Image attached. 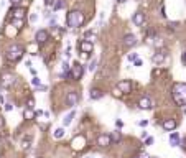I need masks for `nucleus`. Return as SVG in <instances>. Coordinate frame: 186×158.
Wrapping results in <instances>:
<instances>
[{
  "instance_id": "39",
  "label": "nucleus",
  "mask_w": 186,
  "mask_h": 158,
  "mask_svg": "<svg viewBox=\"0 0 186 158\" xmlns=\"http://www.w3.org/2000/svg\"><path fill=\"white\" fill-rule=\"evenodd\" d=\"M133 64H135V66H142V61H140V60H135V61H133Z\"/></svg>"
},
{
  "instance_id": "42",
  "label": "nucleus",
  "mask_w": 186,
  "mask_h": 158,
  "mask_svg": "<svg viewBox=\"0 0 186 158\" xmlns=\"http://www.w3.org/2000/svg\"><path fill=\"white\" fill-rule=\"evenodd\" d=\"M140 158H150V157H148V155H142Z\"/></svg>"
},
{
  "instance_id": "41",
  "label": "nucleus",
  "mask_w": 186,
  "mask_h": 158,
  "mask_svg": "<svg viewBox=\"0 0 186 158\" xmlns=\"http://www.w3.org/2000/svg\"><path fill=\"white\" fill-rule=\"evenodd\" d=\"M181 147H183V148H185V150H186V138H185V140L181 142Z\"/></svg>"
},
{
  "instance_id": "31",
  "label": "nucleus",
  "mask_w": 186,
  "mask_h": 158,
  "mask_svg": "<svg viewBox=\"0 0 186 158\" xmlns=\"http://www.w3.org/2000/svg\"><path fill=\"white\" fill-rule=\"evenodd\" d=\"M138 125H140V127H147V125H148V120H140Z\"/></svg>"
},
{
  "instance_id": "7",
  "label": "nucleus",
  "mask_w": 186,
  "mask_h": 158,
  "mask_svg": "<svg viewBox=\"0 0 186 158\" xmlns=\"http://www.w3.org/2000/svg\"><path fill=\"white\" fill-rule=\"evenodd\" d=\"M78 101H79V94L76 91H71V92H68V96H66V104L69 105V107H74L76 104H78Z\"/></svg>"
},
{
  "instance_id": "32",
  "label": "nucleus",
  "mask_w": 186,
  "mask_h": 158,
  "mask_svg": "<svg viewBox=\"0 0 186 158\" xmlns=\"http://www.w3.org/2000/svg\"><path fill=\"white\" fill-rule=\"evenodd\" d=\"M45 4H46L48 7H51V5H54V0H45Z\"/></svg>"
},
{
  "instance_id": "1",
  "label": "nucleus",
  "mask_w": 186,
  "mask_h": 158,
  "mask_svg": "<svg viewBox=\"0 0 186 158\" xmlns=\"http://www.w3.org/2000/svg\"><path fill=\"white\" fill-rule=\"evenodd\" d=\"M171 97L176 105H186V84L185 82H175L171 86Z\"/></svg>"
},
{
  "instance_id": "17",
  "label": "nucleus",
  "mask_w": 186,
  "mask_h": 158,
  "mask_svg": "<svg viewBox=\"0 0 186 158\" xmlns=\"http://www.w3.org/2000/svg\"><path fill=\"white\" fill-rule=\"evenodd\" d=\"M170 145H171V147H178V145H179V137H178V134H175V132H173V134L170 135Z\"/></svg>"
},
{
  "instance_id": "4",
  "label": "nucleus",
  "mask_w": 186,
  "mask_h": 158,
  "mask_svg": "<svg viewBox=\"0 0 186 158\" xmlns=\"http://www.w3.org/2000/svg\"><path fill=\"white\" fill-rule=\"evenodd\" d=\"M71 147H72V150H82V148L86 147V137L84 135L74 137V140L71 142Z\"/></svg>"
},
{
  "instance_id": "27",
  "label": "nucleus",
  "mask_w": 186,
  "mask_h": 158,
  "mask_svg": "<svg viewBox=\"0 0 186 158\" xmlns=\"http://www.w3.org/2000/svg\"><path fill=\"white\" fill-rule=\"evenodd\" d=\"M135 60H138L137 53H132V54H129V61H135Z\"/></svg>"
},
{
  "instance_id": "5",
  "label": "nucleus",
  "mask_w": 186,
  "mask_h": 158,
  "mask_svg": "<svg viewBox=\"0 0 186 158\" xmlns=\"http://www.w3.org/2000/svg\"><path fill=\"white\" fill-rule=\"evenodd\" d=\"M69 74H71V77L72 79H81L82 77V74H84V68L81 66V64H74V66H72V69L69 71Z\"/></svg>"
},
{
  "instance_id": "14",
  "label": "nucleus",
  "mask_w": 186,
  "mask_h": 158,
  "mask_svg": "<svg viewBox=\"0 0 186 158\" xmlns=\"http://www.w3.org/2000/svg\"><path fill=\"white\" fill-rule=\"evenodd\" d=\"M176 125H178V123H176V120H173V119H166V120L163 122V129L166 130V132H171V130H175Z\"/></svg>"
},
{
  "instance_id": "12",
  "label": "nucleus",
  "mask_w": 186,
  "mask_h": 158,
  "mask_svg": "<svg viewBox=\"0 0 186 158\" xmlns=\"http://www.w3.org/2000/svg\"><path fill=\"white\" fill-rule=\"evenodd\" d=\"M132 21H133V25H135V26H142V25L145 23V13H142V12H137V13L133 15Z\"/></svg>"
},
{
  "instance_id": "40",
  "label": "nucleus",
  "mask_w": 186,
  "mask_h": 158,
  "mask_svg": "<svg viewBox=\"0 0 186 158\" xmlns=\"http://www.w3.org/2000/svg\"><path fill=\"white\" fill-rule=\"evenodd\" d=\"M152 143H153V138L148 137V138H147V145H152Z\"/></svg>"
},
{
  "instance_id": "35",
  "label": "nucleus",
  "mask_w": 186,
  "mask_h": 158,
  "mask_svg": "<svg viewBox=\"0 0 186 158\" xmlns=\"http://www.w3.org/2000/svg\"><path fill=\"white\" fill-rule=\"evenodd\" d=\"M33 105H35V101H33V99H28V107L33 109Z\"/></svg>"
},
{
  "instance_id": "21",
  "label": "nucleus",
  "mask_w": 186,
  "mask_h": 158,
  "mask_svg": "<svg viewBox=\"0 0 186 158\" xmlns=\"http://www.w3.org/2000/svg\"><path fill=\"white\" fill-rule=\"evenodd\" d=\"M163 60H165V54H163V53H155L153 58H152V61H153L155 64H157V63H161Z\"/></svg>"
},
{
  "instance_id": "20",
  "label": "nucleus",
  "mask_w": 186,
  "mask_h": 158,
  "mask_svg": "<svg viewBox=\"0 0 186 158\" xmlns=\"http://www.w3.org/2000/svg\"><path fill=\"white\" fill-rule=\"evenodd\" d=\"M25 13H26V10H25V8H22V7H20V8H15L13 17H15V18H23V17H25Z\"/></svg>"
},
{
  "instance_id": "9",
  "label": "nucleus",
  "mask_w": 186,
  "mask_h": 158,
  "mask_svg": "<svg viewBox=\"0 0 186 158\" xmlns=\"http://www.w3.org/2000/svg\"><path fill=\"white\" fill-rule=\"evenodd\" d=\"M111 143H112L111 135H107V134H100L99 137H97V145H99V147H109Z\"/></svg>"
},
{
  "instance_id": "18",
  "label": "nucleus",
  "mask_w": 186,
  "mask_h": 158,
  "mask_svg": "<svg viewBox=\"0 0 186 158\" xmlns=\"http://www.w3.org/2000/svg\"><path fill=\"white\" fill-rule=\"evenodd\" d=\"M72 119H74V110H72V112H69L68 115H66L64 119H63V125H64V127H68L69 123L72 122Z\"/></svg>"
},
{
  "instance_id": "38",
  "label": "nucleus",
  "mask_w": 186,
  "mask_h": 158,
  "mask_svg": "<svg viewBox=\"0 0 186 158\" xmlns=\"http://www.w3.org/2000/svg\"><path fill=\"white\" fill-rule=\"evenodd\" d=\"M114 96H115V97H119V96H122V92L119 91V89H115V91H114Z\"/></svg>"
},
{
  "instance_id": "8",
  "label": "nucleus",
  "mask_w": 186,
  "mask_h": 158,
  "mask_svg": "<svg viewBox=\"0 0 186 158\" xmlns=\"http://www.w3.org/2000/svg\"><path fill=\"white\" fill-rule=\"evenodd\" d=\"M117 89L122 92V94H129L130 91H132V81H129V79H125V81H120L117 86Z\"/></svg>"
},
{
  "instance_id": "2",
  "label": "nucleus",
  "mask_w": 186,
  "mask_h": 158,
  "mask_svg": "<svg viewBox=\"0 0 186 158\" xmlns=\"http://www.w3.org/2000/svg\"><path fill=\"white\" fill-rule=\"evenodd\" d=\"M66 23H68V26H71V28H78V26H81L82 23H84V13L79 10H72L68 13V17H66Z\"/></svg>"
},
{
  "instance_id": "44",
  "label": "nucleus",
  "mask_w": 186,
  "mask_h": 158,
  "mask_svg": "<svg viewBox=\"0 0 186 158\" xmlns=\"http://www.w3.org/2000/svg\"><path fill=\"white\" fill-rule=\"evenodd\" d=\"M89 158H91V157H89Z\"/></svg>"
},
{
  "instance_id": "23",
  "label": "nucleus",
  "mask_w": 186,
  "mask_h": 158,
  "mask_svg": "<svg viewBox=\"0 0 186 158\" xmlns=\"http://www.w3.org/2000/svg\"><path fill=\"white\" fill-rule=\"evenodd\" d=\"M63 137H64V129L63 127L54 130V138H63Z\"/></svg>"
},
{
  "instance_id": "33",
  "label": "nucleus",
  "mask_w": 186,
  "mask_h": 158,
  "mask_svg": "<svg viewBox=\"0 0 186 158\" xmlns=\"http://www.w3.org/2000/svg\"><path fill=\"white\" fill-rule=\"evenodd\" d=\"M12 109H13V105H12V104H8V102H7V104H5V110H12Z\"/></svg>"
},
{
  "instance_id": "28",
  "label": "nucleus",
  "mask_w": 186,
  "mask_h": 158,
  "mask_svg": "<svg viewBox=\"0 0 186 158\" xmlns=\"http://www.w3.org/2000/svg\"><path fill=\"white\" fill-rule=\"evenodd\" d=\"M178 25H179V23H178V21H173V23H170V25H168V26H170V30H171V28H173V30H175V28H178Z\"/></svg>"
},
{
  "instance_id": "22",
  "label": "nucleus",
  "mask_w": 186,
  "mask_h": 158,
  "mask_svg": "<svg viewBox=\"0 0 186 158\" xmlns=\"http://www.w3.org/2000/svg\"><path fill=\"white\" fill-rule=\"evenodd\" d=\"M64 7V2L63 0H54V5H53V12H58Z\"/></svg>"
},
{
  "instance_id": "30",
  "label": "nucleus",
  "mask_w": 186,
  "mask_h": 158,
  "mask_svg": "<svg viewBox=\"0 0 186 158\" xmlns=\"http://www.w3.org/2000/svg\"><path fill=\"white\" fill-rule=\"evenodd\" d=\"M181 61H183V64L186 66V49L183 51V54H181Z\"/></svg>"
},
{
  "instance_id": "16",
  "label": "nucleus",
  "mask_w": 186,
  "mask_h": 158,
  "mask_svg": "<svg viewBox=\"0 0 186 158\" xmlns=\"http://www.w3.org/2000/svg\"><path fill=\"white\" fill-rule=\"evenodd\" d=\"M89 97H91V101H99V99L104 97V92L100 91V89H91Z\"/></svg>"
},
{
  "instance_id": "11",
  "label": "nucleus",
  "mask_w": 186,
  "mask_h": 158,
  "mask_svg": "<svg viewBox=\"0 0 186 158\" xmlns=\"http://www.w3.org/2000/svg\"><path fill=\"white\" fill-rule=\"evenodd\" d=\"M79 48H81L82 53H91L94 49V45H92V41H89V40H82V41L79 43Z\"/></svg>"
},
{
  "instance_id": "26",
  "label": "nucleus",
  "mask_w": 186,
  "mask_h": 158,
  "mask_svg": "<svg viewBox=\"0 0 186 158\" xmlns=\"http://www.w3.org/2000/svg\"><path fill=\"white\" fill-rule=\"evenodd\" d=\"M36 20H38V15H36V13H31V15H30V21H31V23H35Z\"/></svg>"
},
{
  "instance_id": "10",
  "label": "nucleus",
  "mask_w": 186,
  "mask_h": 158,
  "mask_svg": "<svg viewBox=\"0 0 186 158\" xmlns=\"http://www.w3.org/2000/svg\"><path fill=\"white\" fill-rule=\"evenodd\" d=\"M13 82H15L13 74H4V76H2V79H0V86H4V87H10Z\"/></svg>"
},
{
  "instance_id": "37",
  "label": "nucleus",
  "mask_w": 186,
  "mask_h": 158,
  "mask_svg": "<svg viewBox=\"0 0 186 158\" xmlns=\"http://www.w3.org/2000/svg\"><path fill=\"white\" fill-rule=\"evenodd\" d=\"M20 2H22V0H10V4H12V5H18Z\"/></svg>"
},
{
  "instance_id": "19",
  "label": "nucleus",
  "mask_w": 186,
  "mask_h": 158,
  "mask_svg": "<svg viewBox=\"0 0 186 158\" xmlns=\"http://www.w3.org/2000/svg\"><path fill=\"white\" fill-rule=\"evenodd\" d=\"M23 115H25V119L31 120V119H35V115H36V114L33 112V109H31V107H28V109H25V110H23Z\"/></svg>"
},
{
  "instance_id": "3",
  "label": "nucleus",
  "mask_w": 186,
  "mask_h": 158,
  "mask_svg": "<svg viewBox=\"0 0 186 158\" xmlns=\"http://www.w3.org/2000/svg\"><path fill=\"white\" fill-rule=\"evenodd\" d=\"M23 51H25V49H23L20 45L10 46V48L7 49V60H10V61H18L20 58L23 56Z\"/></svg>"
},
{
  "instance_id": "25",
  "label": "nucleus",
  "mask_w": 186,
  "mask_h": 158,
  "mask_svg": "<svg viewBox=\"0 0 186 158\" xmlns=\"http://www.w3.org/2000/svg\"><path fill=\"white\" fill-rule=\"evenodd\" d=\"M120 138H122L120 132H114V134L111 135V140H112V142H120Z\"/></svg>"
},
{
  "instance_id": "15",
  "label": "nucleus",
  "mask_w": 186,
  "mask_h": 158,
  "mask_svg": "<svg viewBox=\"0 0 186 158\" xmlns=\"http://www.w3.org/2000/svg\"><path fill=\"white\" fill-rule=\"evenodd\" d=\"M138 107L140 109H152L153 107V104H152V99L150 97H142L138 102Z\"/></svg>"
},
{
  "instance_id": "6",
  "label": "nucleus",
  "mask_w": 186,
  "mask_h": 158,
  "mask_svg": "<svg viewBox=\"0 0 186 158\" xmlns=\"http://www.w3.org/2000/svg\"><path fill=\"white\" fill-rule=\"evenodd\" d=\"M35 38H36V43H38V45H43V43H46L48 40H50V33H48L46 30H38Z\"/></svg>"
},
{
  "instance_id": "24",
  "label": "nucleus",
  "mask_w": 186,
  "mask_h": 158,
  "mask_svg": "<svg viewBox=\"0 0 186 158\" xmlns=\"http://www.w3.org/2000/svg\"><path fill=\"white\" fill-rule=\"evenodd\" d=\"M96 68H97V58H94L92 61H91L89 63V66H87V69L91 71V73H92V71H96Z\"/></svg>"
},
{
  "instance_id": "34",
  "label": "nucleus",
  "mask_w": 186,
  "mask_h": 158,
  "mask_svg": "<svg viewBox=\"0 0 186 158\" xmlns=\"http://www.w3.org/2000/svg\"><path fill=\"white\" fill-rule=\"evenodd\" d=\"M15 23H17V28H22V18H18Z\"/></svg>"
},
{
  "instance_id": "36",
  "label": "nucleus",
  "mask_w": 186,
  "mask_h": 158,
  "mask_svg": "<svg viewBox=\"0 0 186 158\" xmlns=\"http://www.w3.org/2000/svg\"><path fill=\"white\" fill-rule=\"evenodd\" d=\"M115 125H117L119 129H120V127H124V122H122V120H117V122H115Z\"/></svg>"
},
{
  "instance_id": "43",
  "label": "nucleus",
  "mask_w": 186,
  "mask_h": 158,
  "mask_svg": "<svg viewBox=\"0 0 186 158\" xmlns=\"http://www.w3.org/2000/svg\"><path fill=\"white\" fill-rule=\"evenodd\" d=\"M119 4H124V2H127V0H117Z\"/></svg>"
},
{
  "instance_id": "29",
  "label": "nucleus",
  "mask_w": 186,
  "mask_h": 158,
  "mask_svg": "<svg viewBox=\"0 0 186 158\" xmlns=\"http://www.w3.org/2000/svg\"><path fill=\"white\" fill-rule=\"evenodd\" d=\"M31 82L36 86V87H38V86H41V84H40V79H38V77H33V79H31Z\"/></svg>"
},
{
  "instance_id": "13",
  "label": "nucleus",
  "mask_w": 186,
  "mask_h": 158,
  "mask_svg": "<svg viewBox=\"0 0 186 158\" xmlns=\"http://www.w3.org/2000/svg\"><path fill=\"white\" fill-rule=\"evenodd\" d=\"M137 45V38H135V35H125L124 36V46H127V48H132V46H135Z\"/></svg>"
}]
</instances>
